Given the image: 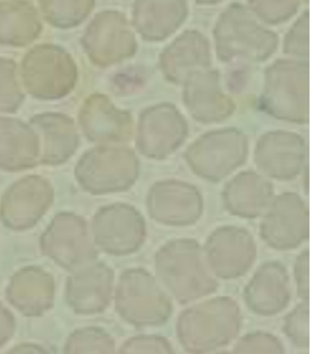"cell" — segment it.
<instances>
[{
  "label": "cell",
  "instance_id": "cell-16",
  "mask_svg": "<svg viewBox=\"0 0 317 354\" xmlns=\"http://www.w3.org/2000/svg\"><path fill=\"white\" fill-rule=\"evenodd\" d=\"M79 338L76 344H81L82 347H79V351H105L111 353L114 351V341L106 335V332L97 330V329H87L82 332H78Z\"/></svg>",
  "mask_w": 317,
  "mask_h": 354
},
{
  "label": "cell",
  "instance_id": "cell-8",
  "mask_svg": "<svg viewBox=\"0 0 317 354\" xmlns=\"http://www.w3.org/2000/svg\"><path fill=\"white\" fill-rule=\"evenodd\" d=\"M225 204L237 216L256 218L273 200V186L255 173H243L228 183Z\"/></svg>",
  "mask_w": 317,
  "mask_h": 354
},
{
  "label": "cell",
  "instance_id": "cell-17",
  "mask_svg": "<svg viewBox=\"0 0 317 354\" xmlns=\"http://www.w3.org/2000/svg\"><path fill=\"white\" fill-rule=\"evenodd\" d=\"M197 2H200V3H206V5H209V3H217V2H221V0H197Z\"/></svg>",
  "mask_w": 317,
  "mask_h": 354
},
{
  "label": "cell",
  "instance_id": "cell-6",
  "mask_svg": "<svg viewBox=\"0 0 317 354\" xmlns=\"http://www.w3.org/2000/svg\"><path fill=\"white\" fill-rule=\"evenodd\" d=\"M204 257L216 275L235 279L252 267L256 257L255 243L247 231L228 226L215 231L209 237Z\"/></svg>",
  "mask_w": 317,
  "mask_h": 354
},
{
  "label": "cell",
  "instance_id": "cell-10",
  "mask_svg": "<svg viewBox=\"0 0 317 354\" xmlns=\"http://www.w3.org/2000/svg\"><path fill=\"white\" fill-rule=\"evenodd\" d=\"M310 311L309 301H302L300 306H296L289 316L284 319L283 330L286 337L291 339L295 347L309 348L310 346Z\"/></svg>",
  "mask_w": 317,
  "mask_h": 354
},
{
  "label": "cell",
  "instance_id": "cell-5",
  "mask_svg": "<svg viewBox=\"0 0 317 354\" xmlns=\"http://www.w3.org/2000/svg\"><path fill=\"white\" fill-rule=\"evenodd\" d=\"M228 12L233 15V21L235 23L234 30L219 19V28L226 32L235 33L226 35L217 32V54L224 62H228L234 57L243 58H257V62H262L264 58L271 55L275 51L277 39L273 32L264 30L257 26L249 14H246L244 8L240 5L231 6Z\"/></svg>",
  "mask_w": 317,
  "mask_h": 354
},
{
  "label": "cell",
  "instance_id": "cell-4",
  "mask_svg": "<svg viewBox=\"0 0 317 354\" xmlns=\"http://www.w3.org/2000/svg\"><path fill=\"white\" fill-rule=\"evenodd\" d=\"M261 235L266 244L287 250L309 237V213L296 194H283L264 210Z\"/></svg>",
  "mask_w": 317,
  "mask_h": 354
},
{
  "label": "cell",
  "instance_id": "cell-12",
  "mask_svg": "<svg viewBox=\"0 0 317 354\" xmlns=\"http://www.w3.org/2000/svg\"><path fill=\"white\" fill-rule=\"evenodd\" d=\"M286 53L300 57L302 60L309 58V14L307 12L287 35Z\"/></svg>",
  "mask_w": 317,
  "mask_h": 354
},
{
  "label": "cell",
  "instance_id": "cell-2",
  "mask_svg": "<svg viewBox=\"0 0 317 354\" xmlns=\"http://www.w3.org/2000/svg\"><path fill=\"white\" fill-rule=\"evenodd\" d=\"M240 310L230 298L206 301L182 313L179 339L188 351H212L230 344L240 330Z\"/></svg>",
  "mask_w": 317,
  "mask_h": 354
},
{
  "label": "cell",
  "instance_id": "cell-14",
  "mask_svg": "<svg viewBox=\"0 0 317 354\" xmlns=\"http://www.w3.org/2000/svg\"><path fill=\"white\" fill-rule=\"evenodd\" d=\"M123 353H172V344L165 338L161 337H150V335H141L128 339L124 347L121 348Z\"/></svg>",
  "mask_w": 317,
  "mask_h": 354
},
{
  "label": "cell",
  "instance_id": "cell-7",
  "mask_svg": "<svg viewBox=\"0 0 317 354\" xmlns=\"http://www.w3.org/2000/svg\"><path fill=\"white\" fill-rule=\"evenodd\" d=\"M291 280L286 268L277 262H269L256 271L244 290V299L253 313L274 316L287 307L291 301Z\"/></svg>",
  "mask_w": 317,
  "mask_h": 354
},
{
  "label": "cell",
  "instance_id": "cell-15",
  "mask_svg": "<svg viewBox=\"0 0 317 354\" xmlns=\"http://www.w3.org/2000/svg\"><path fill=\"white\" fill-rule=\"evenodd\" d=\"M310 253L309 250H304L298 259L295 262L293 267V281L296 295L301 301H309L310 298Z\"/></svg>",
  "mask_w": 317,
  "mask_h": 354
},
{
  "label": "cell",
  "instance_id": "cell-1",
  "mask_svg": "<svg viewBox=\"0 0 317 354\" xmlns=\"http://www.w3.org/2000/svg\"><path fill=\"white\" fill-rule=\"evenodd\" d=\"M156 277L181 304L200 299L217 289L200 244L192 240L167 243L155 258Z\"/></svg>",
  "mask_w": 317,
  "mask_h": 354
},
{
  "label": "cell",
  "instance_id": "cell-3",
  "mask_svg": "<svg viewBox=\"0 0 317 354\" xmlns=\"http://www.w3.org/2000/svg\"><path fill=\"white\" fill-rule=\"evenodd\" d=\"M118 311L134 326L164 324L172 314V304L152 275L145 270H128L118 290Z\"/></svg>",
  "mask_w": 317,
  "mask_h": 354
},
{
  "label": "cell",
  "instance_id": "cell-9",
  "mask_svg": "<svg viewBox=\"0 0 317 354\" xmlns=\"http://www.w3.org/2000/svg\"><path fill=\"white\" fill-rule=\"evenodd\" d=\"M167 76L172 81H181V76H191L195 72H200L198 68L209 66V49L203 35L195 32L183 33L181 39L170 46L168 51L161 55V64Z\"/></svg>",
  "mask_w": 317,
  "mask_h": 354
},
{
  "label": "cell",
  "instance_id": "cell-11",
  "mask_svg": "<svg viewBox=\"0 0 317 354\" xmlns=\"http://www.w3.org/2000/svg\"><path fill=\"white\" fill-rule=\"evenodd\" d=\"M235 353H283V344L266 332H252L234 347Z\"/></svg>",
  "mask_w": 317,
  "mask_h": 354
},
{
  "label": "cell",
  "instance_id": "cell-13",
  "mask_svg": "<svg viewBox=\"0 0 317 354\" xmlns=\"http://www.w3.org/2000/svg\"><path fill=\"white\" fill-rule=\"evenodd\" d=\"M256 9V14L261 12L265 19L274 21V14L277 15V21L289 18L298 9L300 0H251Z\"/></svg>",
  "mask_w": 317,
  "mask_h": 354
}]
</instances>
